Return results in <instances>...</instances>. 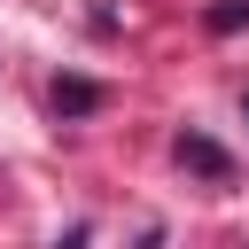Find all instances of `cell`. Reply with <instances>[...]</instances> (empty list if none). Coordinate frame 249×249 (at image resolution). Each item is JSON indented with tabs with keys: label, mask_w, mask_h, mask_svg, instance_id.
<instances>
[{
	"label": "cell",
	"mask_w": 249,
	"mask_h": 249,
	"mask_svg": "<svg viewBox=\"0 0 249 249\" xmlns=\"http://www.w3.org/2000/svg\"><path fill=\"white\" fill-rule=\"evenodd\" d=\"M93 101H101V86H93V78H54V109H62V117H86Z\"/></svg>",
	"instance_id": "cell-2"
},
{
	"label": "cell",
	"mask_w": 249,
	"mask_h": 249,
	"mask_svg": "<svg viewBox=\"0 0 249 249\" xmlns=\"http://www.w3.org/2000/svg\"><path fill=\"white\" fill-rule=\"evenodd\" d=\"M62 249H86V233H70V241H62Z\"/></svg>",
	"instance_id": "cell-4"
},
{
	"label": "cell",
	"mask_w": 249,
	"mask_h": 249,
	"mask_svg": "<svg viewBox=\"0 0 249 249\" xmlns=\"http://www.w3.org/2000/svg\"><path fill=\"white\" fill-rule=\"evenodd\" d=\"M241 117H249V93H241Z\"/></svg>",
	"instance_id": "cell-5"
},
{
	"label": "cell",
	"mask_w": 249,
	"mask_h": 249,
	"mask_svg": "<svg viewBox=\"0 0 249 249\" xmlns=\"http://www.w3.org/2000/svg\"><path fill=\"white\" fill-rule=\"evenodd\" d=\"M179 163H195L202 179H233V156L218 140H202V132H179Z\"/></svg>",
	"instance_id": "cell-1"
},
{
	"label": "cell",
	"mask_w": 249,
	"mask_h": 249,
	"mask_svg": "<svg viewBox=\"0 0 249 249\" xmlns=\"http://www.w3.org/2000/svg\"><path fill=\"white\" fill-rule=\"evenodd\" d=\"M241 23H249V0H218V8H210V31H218V39L241 31Z\"/></svg>",
	"instance_id": "cell-3"
}]
</instances>
